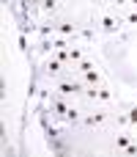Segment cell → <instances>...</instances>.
<instances>
[{
	"instance_id": "obj_3",
	"label": "cell",
	"mask_w": 137,
	"mask_h": 157,
	"mask_svg": "<svg viewBox=\"0 0 137 157\" xmlns=\"http://www.w3.org/2000/svg\"><path fill=\"white\" fill-rule=\"evenodd\" d=\"M88 80H91V83H99V75H96V72H91V69H88Z\"/></svg>"
},
{
	"instance_id": "obj_4",
	"label": "cell",
	"mask_w": 137,
	"mask_h": 157,
	"mask_svg": "<svg viewBox=\"0 0 137 157\" xmlns=\"http://www.w3.org/2000/svg\"><path fill=\"white\" fill-rule=\"evenodd\" d=\"M129 121H137V108L132 110V116H129Z\"/></svg>"
},
{
	"instance_id": "obj_1",
	"label": "cell",
	"mask_w": 137,
	"mask_h": 157,
	"mask_svg": "<svg viewBox=\"0 0 137 157\" xmlns=\"http://www.w3.org/2000/svg\"><path fill=\"white\" fill-rule=\"evenodd\" d=\"M80 86H71V83H60V94H77Z\"/></svg>"
},
{
	"instance_id": "obj_2",
	"label": "cell",
	"mask_w": 137,
	"mask_h": 157,
	"mask_svg": "<svg viewBox=\"0 0 137 157\" xmlns=\"http://www.w3.org/2000/svg\"><path fill=\"white\" fill-rule=\"evenodd\" d=\"M55 72H60V63H58V61H52V63H49V75H55Z\"/></svg>"
}]
</instances>
